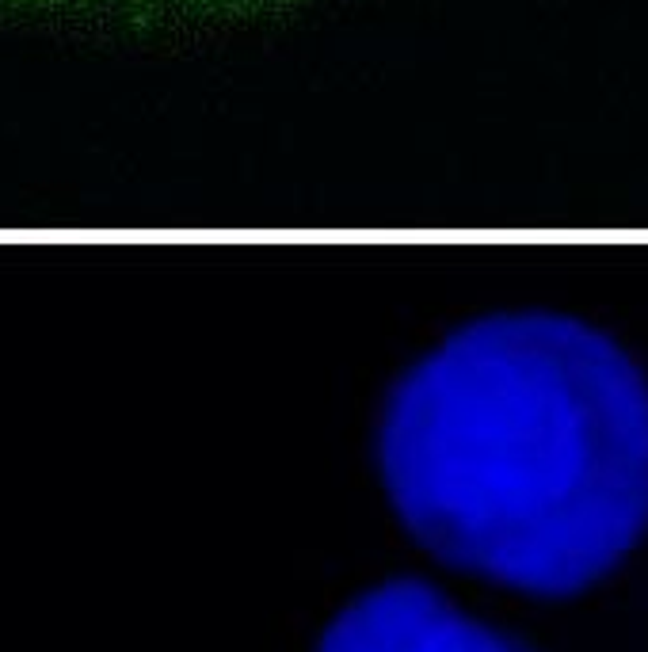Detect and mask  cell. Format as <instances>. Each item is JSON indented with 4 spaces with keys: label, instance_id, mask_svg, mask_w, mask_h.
<instances>
[{
    "label": "cell",
    "instance_id": "cell-2",
    "mask_svg": "<svg viewBox=\"0 0 648 652\" xmlns=\"http://www.w3.org/2000/svg\"><path fill=\"white\" fill-rule=\"evenodd\" d=\"M313 652H542L526 637L466 611L424 576L362 587L324 622Z\"/></svg>",
    "mask_w": 648,
    "mask_h": 652
},
{
    "label": "cell",
    "instance_id": "cell-1",
    "mask_svg": "<svg viewBox=\"0 0 648 652\" xmlns=\"http://www.w3.org/2000/svg\"><path fill=\"white\" fill-rule=\"evenodd\" d=\"M374 454L439 561L572 595L648 530V374L580 317H477L393 378Z\"/></svg>",
    "mask_w": 648,
    "mask_h": 652
}]
</instances>
